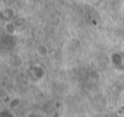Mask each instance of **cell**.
I'll return each mask as SVG.
<instances>
[{
    "label": "cell",
    "mask_w": 124,
    "mask_h": 117,
    "mask_svg": "<svg viewBox=\"0 0 124 117\" xmlns=\"http://www.w3.org/2000/svg\"><path fill=\"white\" fill-rule=\"evenodd\" d=\"M37 52H38V54H40V55H47L48 54V49H47L46 46L39 45L38 47H37Z\"/></svg>",
    "instance_id": "obj_1"
}]
</instances>
